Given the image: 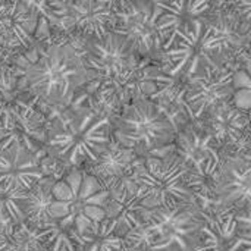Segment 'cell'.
Returning a JSON list of instances; mask_svg holds the SVG:
<instances>
[{
	"label": "cell",
	"mask_w": 251,
	"mask_h": 251,
	"mask_svg": "<svg viewBox=\"0 0 251 251\" xmlns=\"http://www.w3.org/2000/svg\"><path fill=\"white\" fill-rule=\"evenodd\" d=\"M160 9L157 18V31L162 38L163 47L168 49L175 38L182 34L194 19L207 13L212 7V1L209 0H178V1H157Z\"/></svg>",
	"instance_id": "e0dca14e"
},
{
	"label": "cell",
	"mask_w": 251,
	"mask_h": 251,
	"mask_svg": "<svg viewBox=\"0 0 251 251\" xmlns=\"http://www.w3.org/2000/svg\"><path fill=\"white\" fill-rule=\"evenodd\" d=\"M51 194H53L56 201H63V203H69V204L72 203V190L63 178L57 179L53 184Z\"/></svg>",
	"instance_id": "cb8c5ba5"
},
{
	"label": "cell",
	"mask_w": 251,
	"mask_h": 251,
	"mask_svg": "<svg viewBox=\"0 0 251 251\" xmlns=\"http://www.w3.org/2000/svg\"><path fill=\"white\" fill-rule=\"evenodd\" d=\"M116 251H146L144 249H137V247H132V246H129L126 241L124 243V246L119 249V250H116Z\"/></svg>",
	"instance_id": "484cf974"
},
{
	"label": "cell",
	"mask_w": 251,
	"mask_h": 251,
	"mask_svg": "<svg viewBox=\"0 0 251 251\" xmlns=\"http://www.w3.org/2000/svg\"><path fill=\"white\" fill-rule=\"evenodd\" d=\"M234 69L235 66H209L185 81V101L196 122L218 107L234 101Z\"/></svg>",
	"instance_id": "8fae6325"
},
{
	"label": "cell",
	"mask_w": 251,
	"mask_h": 251,
	"mask_svg": "<svg viewBox=\"0 0 251 251\" xmlns=\"http://www.w3.org/2000/svg\"><path fill=\"white\" fill-rule=\"evenodd\" d=\"M65 7L66 16L74 25L72 34H78L87 38H101L112 32L115 28V1L72 0L65 1Z\"/></svg>",
	"instance_id": "5bb4252c"
},
{
	"label": "cell",
	"mask_w": 251,
	"mask_h": 251,
	"mask_svg": "<svg viewBox=\"0 0 251 251\" xmlns=\"http://www.w3.org/2000/svg\"><path fill=\"white\" fill-rule=\"evenodd\" d=\"M116 24L112 32L126 38L146 60H156L162 53V38L157 31L160 9L157 1H115Z\"/></svg>",
	"instance_id": "30bf717a"
},
{
	"label": "cell",
	"mask_w": 251,
	"mask_h": 251,
	"mask_svg": "<svg viewBox=\"0 0 251 251\" xmlns=\"http://www.w3.org/2000/svg\"><path fill=\"white\" fill-rule=\"evenodd\" d=\"M226 3L251 28V0H234Z\"/></svg>",
	"instance_id": "d4e9b609"
},
{
	"label": "cell",
	"mask_w": 251,
	"mask_h": 251,
	"mask_svg": "<svg viewBox=\"0 0 251 251\" xmlns=\"http://www.w3.org/2000/svg\"><path fill=\"white\" fill-rule=\"evenodd\" d=\"M54 182H56L54 178L44 176L28 191V199L25 201L24 213L26 218L25 224L29 228L37 231H44L56 224L49 213L50 206L54 201V197L51 194V188Z\"/></svg>",
	"instance_id": "d6986e66"
},
{
	"label": "cell",
	"mask_w": 251,
	"mask_h": 251,
	"mask_svg": "<svg viewBox=\"0 0 251 251\" xmlns=\"http://www.w3.org/2000/svg\"><path fill=\"white\" fill-rule=\"evenodd\" d=\"M234 103L249 113L251 122V47L240 57L234 69Z\"/></svg>",
	"instance_id": "7402d4cb"
},
{
	"label": "cell",
	"mask_w": 251,
	"mask_h": 251,
	"mask_svg": "<svg viewBox=\"0 0 251 251\" xmlns=\"http://www.w3.org/2000/svg\"><path fill=\"white\" fill-rule=\"evenodd\" d=\"M28 191L0 184V224L3 226H18L26 222L24 207Z\"/></svg>",
	"instance_id": "ffe728a7"
},
{
	"label": "cell",
	"mask_w": 251,
	"mask_h": 251,
	"mask_svg": "<svg viewBox=\"0 0 251 251\" xmlns=\"http://www.w3.org/2000/svg\"><path fill=\"white\" fill-rule=\"evenodd\" d=\"M44 178L41 160L28 150L22 140L4 151H0V184L19 187L29 191Z\"/></svg>",
	"instance_id": "9a60e30c"
},
{
	"label": "cell",
	"mask_w": 251,
	"mask_h": 251,
	"mask_svg": "<svg viewBox=\"0 0 251 251\" xmlns=\"http://www.w3.org/2000/svg\"><path fill=\"white\" fill-rule=\"evenodd\" d=\"M232 215L237 222V229H238L240 237H243L246 241L251 243V209L235 212Z\"/></svg>",
	"instance_id": "603a6c76"
},
{
	"label": "cell",
	"mask_w": 251,
	"mask_h": 251,
	"mask_svg": "<svg viewBox=\"0 0 251 251\" xmlns=\"http://www.w3.org/2000/svg\"><path fill=\"white\" fill-rule=\"evenodd\" d=\"M204 210L197 200L172 209L151 210L124 240L146 251H194L201 235Z\"/></svg>",
	"instance_id": "7a4b0ae2"
},
{
	"label": "cell",
	"mask_w": 251,
	"mask_h": 251,
	"mask_svg": "<svg viewBox=\"0 0 251 251\" xmlns=\"http://www.w3.org/2000/svg\"><path fill=\"white\" fill-rule=\"evenodd\" d=\"M21 72L19 91L28 93L31 103L46 106H69L76 91L90 82L82 54L65 37H59L47 47H40L38 60Z\"/></svg>",
	"instance_id": "6da1fadb"
},
{
	"label": "cell",
	"mask_w": 251,
	"mask_h": 251,
	"mask_svg": "<svg viewBox=\"0 0 251 251\" xmlns=\"http://www.w3.org/2000/svg\"><path fill=\"white\" fill-rule=\"evenodd\" d=\"M194 251H251V243L240 237L232 213L204 210L200 241Z\"/></svg>",
	"instance_id": "2e32d148"
},
{
	"label": "cell",
	"mask_w": 251,
	"mask_h": 251,
	"mask_svg": "<svg viewBox=\"0 0 251 251\" xmlns=\"http://www.w3.org/2000/svg\"><path fill=\"white\" fill-rule=\"evenodd\" d=\"M38 16L31 1H0V43L18 56L32 49Z\"/></svg>",
	"instance_id": "4fadbf2b"
},
{
	"label": "cell",
	"mask_w": 251,
	"mask_h": 251,
	"mask_svg": "<svg viewBox=\"0 0 251 251\" xmlns=\"http://www.w3.org/2000/svg\"><path fill=\"white\" fill-rule=\"evenodd\" d=\"M112 138L140 157H150L174 146L176 132L154 101L138 97L112 118Z\"/></svg>",
	"instance_id": "5b68a950"
},
{
	"label": "cell",
	"mask_w": 251,
	"mask_h": 251,
	"mask_svg": "<svg viewBox=\"0 0 251 251\" xmlns=\"http://www.w3.org/2000/svg\"><path fill=\"white\" fill-rule=\"evenodd\" d=\"M201 56L206 68L235 66L251 47V28L228 6L226 1H212L201 16Z\"/></svg>",
	"instance_id": "52a82bcc"
},
{
	"label": "cell",
	"mask_w": 251,
	"mask_h": 251,
	"mask_svg": "<svg viewBox=\"0 0 251 251\" xmlns=\"http://www.w3.org/2000/svg\"><path fill=\"white\" fill-rule=\"evenodd\" d=\"M174 153L188 169V187L204 209L221 168V151L197 122L187 125L176 134Z\"/></svg>",
	"instance_id": "ba28073f"
},
{
	"label": "cell",
	"mask_w": 251,
	"mask_h": 251,
	"mask_svg": "<svg viewBox=\"0 0 251 251\" xmlns=\"http://www.w3.org/2000/svg\"><path fill=\"white\" fill-rule=\"evenodd\" d=\"M210 199L203 210L235 213L251 209V132L232 153L222 154Z\"/></svg>",
	"instance_id": "9c48e42d"
},
{
	"label": "cell",
	"mask_w": 251,
	"mask_h": 251,
	"mask_svg": "<svg viewBox=\"0 0 251 251\" xmlns=\"http://www.w3.org/2000/svg\"><path fill=\"white\" fill-rule=\"evenodd\" d=\"M131 175L150 212L196 200L188 187V169L174 151L143 157Z\"/></svg>",
	"instance_id": "8992f818"
},
{
	"label": "cell",
	"mask_w": 251,
	"mask_h": 251,
	"mask_svg": "<svg viewBox=\"0 0 251 251\" xmlns=\"http://www.w3.org/2000/svg\"><path fill=\"white\" fill-rule=\"evenodd\" d=\"M197 124L212 138L221 156L235 151L244 143L251 128L249 113L238 109L234 101L204 115Z\"/></svg>",
	"instance_id": "7c38bea8"
},
{
	"label": "cell",
	"mask_w": 251,
	"mask_h": 251,
	"mask_svg": "<svg viewBox=\"0 0 251 251\" xmlns=\"http://www.w3.org/2000/svg\"><path fill=\"white\" fill-rule=\"evenodd\" d=\"M141 159L143 157H140L135 151L122 147L112 138L110 144L101 153L97 162L82 171L96 176L101 184H107L129 174L141 162Z\"/></svg>",
	"instance_id": "ac0fdd59"
},
{
	"label": "cell",
	"mask_w": 251,
	"mask_h": 251,
	"mask_svg": "<svg viewBox=\"0 0 251 251\" xmlns=\"http://www.w3.org/2000/svg\"><path fill=\"white\" fill-rule=\"evenodd\" d=\"M112 141V118L78 107L68 125L47 134L50 156L65 169H85L97 162Z\"/></svg>",
	"instance_id": "3957f363"
},
{
	"label": "cell",
	"mask_w": 251,
	"mask_h": 251,
	"mask_svg": "<svg viewBox=\"0 0 251 251\" xmlns=\"http://www.w3.org/2000/svg\"><path fill=\"white\" fill-rule=\"evenodd\" d=\"M0 251H47L41 231L29 228L26 224L15 226L0 241Z\"/></svg>",
	"instance_id": "44dd1931"
},
{
	"label": "cell",
	"mask_w": 251,
	"mask_h": 251,
	"mask_svg": "<svg viewBox=\"0 0 251 251\" xmlns=\"http://www.w3.org/2000/svg\"><path fill=\"white\" fill-rule=\"evenodd\" d=\"M81 54L90 81L115 90L124 104L132 100L134 82L146 59L138 54L126 38L115 32H109L101 38L85 37Z\"/></svg>",
	"instance_id": "277c9868"
}]
</instances>
